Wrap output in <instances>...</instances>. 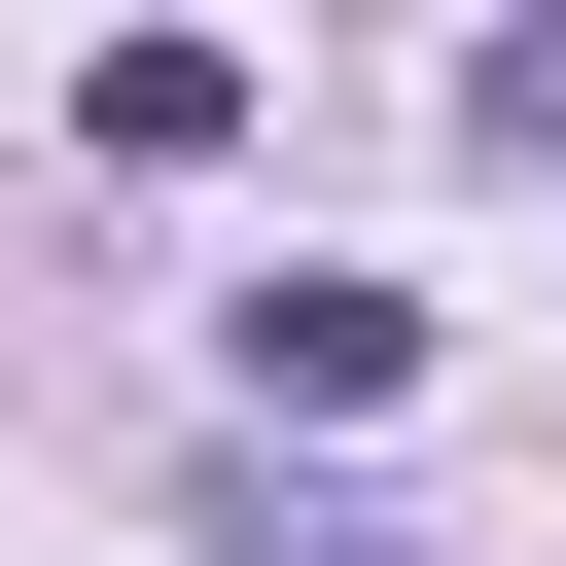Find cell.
<instances>
[{
  "label": "cell",
  "instance_id": "1",
  "mask_svg": "<svg viewBox=\"0 0 566 566\" xmlns=\"http://www.w3.org/2000/svg\"><path fill=\"white\" fill-rule=\"evenodd\" d=\"M248 389H283V424H389V389H424V283H248Z\"/></svg>",
  "mask_w": 566,
  "mask_h": 566
},
{
  "label": "cell",
  "instance_id": "2",
  "mask_svg": "<svg viewBox=\"0 0 566 566\" xmlns=\"http://www.w3.org/2000/svg\"><path fill=\"white\" fill-rule=\"evenodd\" d=\"M71 142H106V177H212V142H248V35H106Z\"/></svg>",
  "mask_w": 566,
  "mask_h": 566
},
{
  "label": "cell",
  "instance_id": "3",
  "mask_svg": "<svg viewBox=\"0 0 566 566\" xmlns=\"http://www.w3.org/2000/svg\"><path fill=\"white\" fill-rule=\"evenodd\" d=\"M460 142H531V177H566V0H531V35H460Z\"/></svg>",
  "mask_w": 566,
  "mask_h": 566
}]
</instances>
